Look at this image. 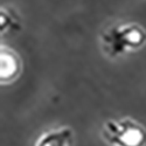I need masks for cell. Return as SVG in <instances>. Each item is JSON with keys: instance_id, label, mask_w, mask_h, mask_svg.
Instances as JSON below:
<instances>
[{"instance_id": "obj_1", "label": "cell", "mask_w": 146, "mask_h": 146, "mask_svg": "<svg viewBox=\"0 0 146 146\" xmlns=\"http://www.w3.org/2000/svg\"><path fill=\"white\" fill-rule=\"evenodd\" d=\"M101 41L104 52L109 56H117L144 46L146 32L135 23L117 25L106 29L101 36Z\"/></svg>"}, {"instance_id": "obj_2", "label": "cell", "mask_w": 146, "mask_h": 146, "mask_svg": "<svg viewBox=\"0 0 146 146\" xmlns=\"http://www.w3.org/2000/svg\"><path fill=\"white\" fill-rule=\"evenodd\" d=\"M105 139L115 146H143L146 140L144 129L135 121L110 120L104 127Z\"/></svg>"}, {"instance_id": "obj_3", "label": "cell", "mask_w": 146, "mask_h": 146, "mask_svg": "<svg viewBox=\"0 0 146 146\" xmlns=\"http://www.w3.org/2000/svg\"><path fill=\"white\" fill-rule=\"evenodd\" d=\"M20 71V61L14 53L9 50H1V80L9 81L14 78Z\"/></svg>"}, {"instance_id": "obj_4", "label": "cell", "mask_w": 146, "mask_h": 146, "mask_svg": "<svg viewBox=\"0 0 146 146\" xmlns=\"http://www.w3.org/2000/svg\"><path fill=\"white\" fill-rule=\"evenodd\" d=\"M71 135L72 132L70 129H61L47 132L40 138L38 146H68L71 140Z\"/></svg>"}]
</instances>
